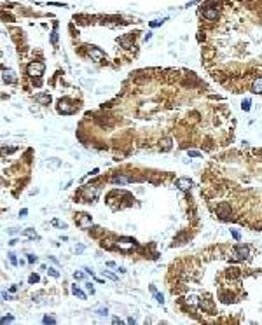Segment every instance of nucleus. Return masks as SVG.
Listing matches in <instances>:
<instances>
[{"label":"nucleus","mask_w":262,"mask_h":325,"mask_svg":"<svg viewBox=\"0 0 262 325\" xmlns=\"http://www.w3.org/2000/svg\"><path fill=\"white\" fill-rule=\"evenodd\" d=\"M44 70H46V65H44L42 61H33V63H30L28 68H26L30 77H40L44 74Z\"/></svg>","instance_id":"1"},{"label":"nucleus","mask_w":262,"mask_h":325,"mask_svg":"<svg viewBox=\"0 0 262 325\" xmlns=\"http://www.w3.org/2000/svg\"><path fill=\"white\" fill-rule=\"evenodd\" d=\"M250 254V248L247 245H236L233 248V259L234 261H245Z\"/></svg>","instance_id":"2"},{"label":"nucleus","mask_w":262,"mask_h":325,"mask_svg":"<svg viewBox=\"0 0 262 325\" xmlns=\"http://www.w3.org/2000/svg\"><path fill=\"white\" fill-rule=\"evenodd\" d=\"M117 247L119 248H136L138 243H136L133 238H119V240H117Z\"/></svg>","instance_id":"3"},{"label":"nucleus","mask_w":262,"mask_h":325,"mask_svg":"<svg viewBox=\"0 0 262 325\" xmlns=\"http://www.w3.org/2000/svg\"><path fill=\"white\" fill-rule=\"evenodd\" d=\"M217 16H219V11H217V9L210 7V5H206V7L203 9V18L208 19V21H215Z\"/></svg>","instance_id":"4"},{"label":"nucleus","mask_w":262,"mask_h":325,"mask_svg":"<svg viewBox=\"0 0 262 325\" xmlns=\"http://www.w3.org/2000/svg\"><path fill=\"white\" fill-rule=\"evenodd\" d=\"M77 224L82 229H86V227H89L91 226V215H86V213H80V217L77 219Z\"/></svg>","instance_id":"5"},{"label":"nucleus","mask_w":262,"mask_h":325,"mask_svg":"<svg viewBox=\"0 0 262 325\" xmlns=\"http://www.w3.org/2000/svg\"><path fill=\"white\" fill-rule=\"evenodd\" d=\"M58 110H60V112H63V114H72V112H73V107L68 105V101H66V100H60Z\"/></svg>","instance_id":"6"},{"label":"nucleus","mask_w":262,"mask_h":325,"mask_svg":"<svg viewBox=\"0 0 262 325\" xmlns=\"http://www.w3.org/2000/svg\"><path fill=\"white\" fill-rule=\"evenodd\" d=\"M191 185H192V182L189 180V178H178L177 180V187L178 189H182V191H187Z\"/></svg>","instance_id":"7"},{"label":"nucleus","mask_w":262,"mask_h":325,"mask_svg":"<svg viewBox=\"0 0 262 325\" xmlns=\"http://www.w3.org/2000/svg\"><path fill=\"white\" fill-rule=\"evenodd\" d=\"M252 91L257 93V94H262V77H257L252 84Z\"/></svg>","instance_id":"8"},{"label":"nucleus","mask_w":262,"mask_h":325,"mask_svg":"<svg viewBox=\"0 0 262 325\" xmlns=\"http://www.w3.org/2000/svg\"><path fill=\"white\" fill-rule=\"evenodd\" d=\"M96 192H98V189H96L94 185H87V187L84 189L86 199H91V198H94V196H96Z\"/></svg>","instance_id":"9"},{"label":"nucleus","mask_w":262,"mask_h":325,"mask_svg":"<svg viewBox=\"0 0 262 325\" xmlns=\"http://www.w3.org/2000/svg\"><path fill=\"white\" fill-rule=\"evenodd\" d=\"M89 56H91L94 61H100V60H103V58H105V54H103L100 49H89Z\"/></svg>","instance_id":"10"},{"label":"nucleus","mask_w":262,"mask_h":325,"mask_svg":"<svg viewBox=\"0 0 262 325\" xmlns=\"http://www.w3.org/2000/svg\"><path fill=\"white\" fill-rule=\"evenodd\" d=\"M35 100L39 101V103H42V105L51 103V96H49V94H35Z\"/></svg>","instance_id":"11"},{"label":"nucleus","mask_w":262,"mask_h":325,"mask_svg":"<svg viewBox=\"0 0 262 325\" xmlns=\"http://www.w3.org/2000/svg\"><path fill=\"white\" fill-rule=\"evenodd\" d=\"M2 74H4V82L11 84V82L14 80V77H12V72H11V70H5V68H4V72H2Z\"/></svg>","instance_id":"12"},{"label":"nucleus","mask_w":262,"mask_h":325,"mask_svg":"<svg viewBox=\"0 0 262 325\" xmlns=\"http://www.w3.org/2000/svg\"><path fill=\"white\" fill-rule=\"evenodd\" d=\"M72 294H73V296H79L80 299H86V294L80 289H77V285H73V287H72Z\"/></svg>","instance_id":"13"},{"label":"nucleus","mask_w":262,"mask_h":325,"mask_svg":"<svg viewBox=\"0 0 262 325\" xmlns=\"http://www.w3.org/2000/svg\"><path fill=\"white\" fill-rule=\"evenodd\" d=\"M199 308H203V310H206V311H213L212 303H208V301H201V303H199Z\"/></svg>","instance_id":"14"},{"label":"nucleus","mask_w":262,"mask_h":325,"mask_svg":"<svg viewBox=\"0 0 262 325\" xmlns=\"http://www.w3.org/2000/svg\"><path fill=\"white\" fill-rule=\"evenodd\" d=\"M129 180H131V178H126V177H115V178H114V182H115V184H128Z\"/></svg>","instance_id":"15"},{"label":"nucleus","mask_w":262,"mask_h":325,"mask_svg":"<svg viewBox=\"0 0 262 325\" xmlns=\"http://www.w3.org/2000/svg\"><path fill=\"white\" fill-rule=\"evenodd\" d=\"M250 103H252V101H250V100H243V103H241V108H243V110H245V112H248V110H250Z\"/></svg>","instance_id":"16"},{"label":"nucleus","mask_w":262,"mask_h":325,"mask_svg":"<svg viewBox=\"0 0 262 325\" xmlns=\"http://www.w3.org/2000/svg\"><path fill=\"white\" fill-rule=\"evenodd\" d=\"M56 42H58V32H56V28H54L53 30V33H51V44L56 46Z\"/></svg>","instance_id":"17"},{"label":"nucleus","mask_w":262,"mask_h":325,"mask_svg":"<svg viewBox=\"0 0 262 325\" xmlns=\"http://www.w3.org/2000/svg\"><path fill=\"white\" fill-rule=\"evenodd\" d=\"M164 21H166V19H157V21H150L149 25H150V28H156V26H161Z\"/></svg>","instance_id":"18"},{"label":"nucleus","mask_w":262,"mask_h":325,"mask_svg":"<svg viewBox=\"0 0 262 325\" xmlns=\"http://www.w3.org/2000/svg\"><path fill=\"white\" fill-rule=\"evenodd\" d=\"M152 294H154V296H156L157 303H161V304L164 303V297H163V294H159V292H157V290H154V292H152Z\"/></svg>","instance_id":"19"},{"label":"nucleus","mask_w":262,"mask_h":325,"mask_svg":"<svg viewBox=\"0 0 262 325\" xmlns=\"http://www.w3.org/2000/svg\"><path fill=\"white\" fill-rule=\"evenodd\" d=\"M25 236H28V238H39L37 233H33L32 229H26V231H25Z\"/></svg>","instance_id":"20"},{"label":"nucleus","mask_w":262,"mask_h":325,"mask_svg":"<svg viewBox=\"0 0 262 325\" xmlns=\"http://www.w3.org/2000/svg\"><path fill=\"white\" fill-rule=\"evenodd\" d=\"M39 280H40V278H39V275H30V278H28V282L32 283V285H33V283H37Z\"/></svg>","instance_id":"21"},{"label":"nucleus","mask_w":262,"mask_h":325,"mask_svg":"<svg viewBox=\"0 0 262 325\" xmlns=\"http://www.w3.org/2000/svg\"><path fill=\"white\" fill-rule=\"evenodd\" d=\"M42 322H44V323H56V320H54L53 316H44Z\"/></svg>","instance_id":"22"},{"label":"nucleus","mask_w":262,"mask_h":325,"mask_svg":"<svg viewBox=\"0 0 262 325\" xmlns=\"http://www.w3.org/2000/svg\"><path fill=\"white\" fill-rule=\"evenodd\" d=\"M187 154H189V157H201V152H198V150H189Z\"/></svg>","instance_id":"23"},{"label":"nucleus","mask_w":262,"mask_h":325,"mask_svg":"<svg viewBox=\"0 0 262 325\" xmlns=\"http://www.w3.org/2000/svg\"><path fill=\"white\" fill-rule=\"evenodd\" d=\"M96 313H98L100 316H107V315H108V310H107V308H100Z\"/></svg>","instance_id":"24"},{"label":"nucleus","mask_w":262,"mask_h":325,"mask_svg":"<svg viewBox=\"0 0 262 325\" xmlns=\"http://www.w3.org/2000/svg\"><path fill=\"white\" fill-rule=\"evenodd\" d=\"M84 285H86V289H87V292H91V294H94V287H93V283H91V282L84 283Z\"/></svg>","instance_id":"25"},{"label":"nucleus","mask_w":262,"mask_h":325,"mask_svg":"<svg viewBox=\"0 0 262 325\" xmlns=\"http://www.w3.org/2000/svg\"><path fill=\"white\" fill-rule=\"evenodd\" d=\"M9 261L12 262V264H14V266H16V264H18V259H16V255H14V254H9Z\"/></svg>","instance_id":"26"},{"label":"nucleus","mask_w":262,"mask_h":325,"mask_svg":"<svg viewBox=\"0 0 262 325\" xmlns=\"http://www.w3.org/2000/svg\"><path fill=\"white\" fill-rule=\"evenodd\" d=\"M49 273H51V275H53V276H54V278H60V273H58L56 269H53V268H49Z\"/></svg>","instance_id":"27"},{"label":"nucleus","mask_w":262,"mask_h":325,"mask_svg":"<svg viewBox=\"0 0 262 325\" xmlns=\"http://www.w3.org/2000/svg\"><path fill=\"white\" fill-rule=\"evenodd\" d=\"M12 320H14L12 316H4L2 318V323H9V322H12Z\"/></svg>","instance_id":"28"},{"label":"nucleus","mask_w":262,"mask_h":325,"mask_svg":"<svg viewBox=\"0 0 262 325\" xmlns=\"http://www.w3.org/2000/svg\"><path fill=\"white\" fill-rule=\"evenodd\" d=\"M231 234H233V238H234V240H240V233H236L234 229H231Z\"/></svg>","instance_id":"29"},{"label":"nucleus","mask_w":262,"mask_h":325,"mask_svg":"<svg viewBox=\"0 0 262 325\" xmlns=\"http://www.w3.org/2000/svg\"><path fill=\"white\" fill-rule=\"evenodd\" d=\"M28 262H30V264L37 262V257H35V255H28Z\"/></svg>","instance_id":"30"},{"label":"nucleus","mask_w":262,"mask_h":325,"mask_svg":"<svg viewBox=\"0 0 262 325\" xmlns=\"http://www.w3.org/2000/svg\"><path fill=\"white\" fill-rule=\"evenodd\" d=\"M26 213H28V210H26V208H23L21 212H19V215H21V217H26Z\"/></svg>","instance_id":"31"},{"label":"nucleus","mask_w":262,"mask_h":325,"mask_svg":"<svg viewBox=\"0 0 262 325\" xmlns=\"http://www.w3.org/2000/svg\"><path fill=\"white\" fill-rule=\"evenodd\" d=\"M73 276H75L77 280H82V273H77V271H75V273H73Z\"/></svg>","instance_id":"32"},{"label":"nucleus","mask_w":262,"mask_h":325,"mask_svg":"<svg viewBox=\"0 0 262 325\" xmlns=\"http://www.w3.org/2000/svg\"><path fill=\"white\" fill-rule=\"evenodd\" d=\"M107 276H108V278H112V280H117V276L115 275H112V273H105Z\"/></svg>","instance_id":"33"},{"label":"nucleus","mask_w":262,"mask_h":325,"mask_svg":"<svg viewBox=\"0 0 262 325\" xmlns=\"http://www.w3.org/2000/svg\"><path fill=\"white\" fill-rule=\"evenodd\" d=\"M2 297H4V299H7V301H9V299H12V297L9 296V294H5V292H2Z\"/></svg>","instance_id":"34"},{"label":"nucleus","mask_w":262,"mask_h":325,"mask_svg":"<svg viewBox=\"0 0 262 325\" xmlns=\"http://www.w3.org/2000/svg\"><path fill=\"white\" fill-rule=\"evenodd\" d=\"M112 322H114V323H122V322H121V318H117V316H115V318H114V320H112Z\"/></svg>","instance_id":"35"},{"label":"nucleus","mask_w":262,"mask_h":325,"mask_svg":"<svg viewBox=\"0 0 262 325\" xmlns=\"http://www.w3.org/2000/svg\"><path fill=\"white\" fill-rule=\"evenodd\" d=\"M150 37H152V33H150V32H147V35H145V40H150Z\"/></svg>","instance_id":"36"}]
</instances>
